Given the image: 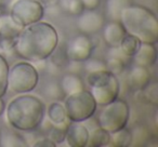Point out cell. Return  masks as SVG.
Listing matches in <instances>:
<instances>
[{
    "label": "cell",
    "mask_w": 158,
    "mask_h": 147,
    "mask_svg": "<svg viewBox=\"0 0 158 147\" xmlns=\"http://www.w3.org/2000/svg\"><path fill=\"white\" fill-rule=\"evenodd\" d=\"M59 44L54 26L46 22H36L22 29L14 44V51L28 62L47 59Z\"/></svg>",
    "instance_id": "1"
},
{
    "label": "cell",
    "mask_w": 158,
    "mask_h": 147,
    "mask_svg": "<svg viewBox=\"0 0 158 147\" xmlns=\"http://www.w3.org/2000/svg\"><path fill=\"white\" fill-rule=\"evenodd\" d=\"M7 120L12 128L28 132L36 130L44 120V104L37 96L20 94L10 101L6 107Z\"/></svg>",
    "instance_id": "2"
},
{
    "label": "cell",
    "mask_w": 158,
    "mask_h": 147,
    "mask_svg": "<svg viewBox=\"0 0 158 147\" xmlns=\"http://www.w3.org/2000/svg\"><path fill=\"white\" fill-rule=\"evenodd\" d=\"M119 22L126 33L141 42L155 44L158 41V18L148 8L131 3L121 10Z\"/></svg>",
    "instance_id": "3"
},
{
    "label": "cell",
    "mask_w": 158,
    "mask_h": 147,
    "mask_svg": "<svg viewBox=\"0 0 158 147\" xmlns=\"http://www.w3.org/2000/svg\"><path fill=\"white\" fill-rule=\"evenodd\" d=\"M39 82V72L31 62H18L9 68L7 91L15 94L29 93L35 90Z\"/></svg>",
    "instance_id": "4"
},
{
    "label": "cell",
    "mask_w": 158,
    "mask_h": 147,
    "mask_svg": "<svg viewBox=\"0 0 158 147\" xmlns=\"http://www.w3.org/2000/svg\"><path fill=\"white\" fill-rule=\"evenodd\" d=\"M101 107L102 109L98 115V125L100 128L108 133H114L126 128L130 117V107L127 102L117 97Z\"/></svg>",
    "instance_id": "5"
},
{
    "label": "cell",
    "mask_w": 158,
    "mask_h": 147,
    "mask_svg": "<svg viewBox=\"0 0 158 147\" xmlns=\"http://www.w3.org/2000/svg\"><path fill=\"white\" fill-rule=\"evenodd\" d=\"M64 107L67 118L73 122H82L90 119L97 112V103L90 91L82 90L66 95Z\"/></svg>",
    "instance_id": "6"
},
{
    "label": "cell",
    "mask_w": 158,
    "mask_h": 147,
    "mask_svg": "<svg viewBox=\"0 0 158 147\" xmlns=\"http://www.w3.org/2000/svg\"><path fill=\"white\" fill-rule=\"evenodd\" d=\"M9 15L22 27L42 20L44 8L38 0H15L11 6Z\"/></svg>",
    "instance_id": "7"
},
{
    "label": "cell",
    "mask_w": 158,
    "mask_h": 147,
    "mask_svg": "<svg viewBox=\"0 0 158 147\" xmlns=\"http://www.w3.org/2000/svg\"><path fill=\"white\" fill-rule=\"evenodd\" d=\"M94 44L88 35L79 34L68 40L65 46L66 55L69 61H76L84 63L92 55Z\"/></svg>",
    "instance_id": "8"
},
{
    "label": "cell",
    "mask_w": 158,
    "mask_h": 147,
    "mask_svg": "<svg viewBox=\"0 0 158 147\" xmlns=\"http://www.w3.org/2000/svg\"><path fill=\"white\" fill-rule=\"evenodd\" d=\"M23 28L9 14L0 16V53L14 50L15 41Z\"/></svg>",
    "instance_id": "9"
},
{
    "label": "cell",
    "mask_w": 158,
    "mask_h": 147,
    "mask_svg": "<svg viewBox=\"0 0 158 147\" xmlns=\"http://www.w3.org/2000/svg\"><path fill=\"white\" fill-rule=\"evenodd\" d=\"M76 21V25L80 34L84 35H94L102 31L105 24V15L95 10H84L79 14Z\"/></svg>",
    "instance_id": "10"
},
{
    "label": "cell",
    "mask_w": 158,
    "mask_h": 147,
    "mask_svg": "<svg viewBox=\"0 0 158 147\" xmlns=\"http://www.w3.org/2000/svg\"><path fill=\"white\" fill-rule=\"evenodd\" d=\"M119 90H120L119 81L117 79L116 75H113L106 84H102L100 87L91 88L90 92L92 94L97 105L104 106L118 97Z\"/></svg>",
    "instance_id": "11"
},
{
    "label": "cell",
    "mask_w": 158,
    "mask_h": 147,
    "mask_svg": "<svg viewBox=\"0 0 158 147\" xmlns=\"http://www.w3.org/2000/svg\"><path fill=\"white\" fill-rule=\"evenodd\" d=\"M103 39L110 48L117 49L121 40L126 36V29L119 21H108L105 22L103 28Z\"/></svg>",
    "instance_id": "12"
},
{
    "label": "cell",
    "mask_w": 158,
    "mask_h": 147,
    "mask_svg": "<svg viewBox=\"0 0 158 147\" xmlns=\"http://www.w3.org/2000/svg\"><path fill=\"white\" fill-rule=\"evenodd\" d=\"M88 136V129L84 125H81V122L70 121L66 131L65 141L70 147H86Z\"/></svg>",
    "instance_id": "13"
},
{
    "label": "cell",
    "mask_w": 158,
    "mask_h": 147,
    "mask_svg": "<svg viewBox=\"0 0 158 147\" xmlns=\"http://www.w3.org/2000/svg\"><path fill=\"white\" fill-rule=\"evenodd\" d=\"M131 59L134 65L144 66V67H151L155 65L157 61V50L155 44L141 42L138 51L134 53Z\"/></svg>",
    "instance_id": "14"
},
{
    "label": "cell",
    "mask_w": 158,
    "mask_h": 147,
    "mask_svg": "<svg viewBox=\"0 0 158 147\" xmlns=\"http://www.w3.org/2000/svg\"><path fill=\"white\" fill-rule=\"evenodd\" d=\"M127 81L133 90H143L151 82V74L147 67L134 65L128 72Z\"/></svg>",
    "instance_id": "15"
},
{
    "label": "cell",
    "mask_w": 158,
    "mask_h": 147,
    "mask_svg": "<svg viewBox=\"0 0 158 147\" xmlns=\"http://www.w3.org/2000/svg\"><path fill=\"white\" fill-rule=\"evenodd\" d=\"M60 87H61L62 91L65 95H68L70 93L77 92L82 89H85L84 82H82L81 78L79 77L75 72H68L62 77L61 81H60Z\"/></svg>",
    "instance_id": "16"
},
{
    "label": "cell",
    "mask_w": 158,
    "mask_h": 147,
    "mask_svg": "<svg viewBox=\"0 0 158 147\" xmlns=\"http://www.w3.org/2000/svg\"><path fill=\"white\" fill-rule=\"evenodd\" d=\"M131 3V0H106L105 18L110 21H119L121 10Z\"/></svg>",
    "instance_id": "17"
},
{
    "label": "cell",
    "mask_w": 158,
    "mask_h": 147,
    "mask_svg": "<svg viewBox=\"0 0 158 147\" xmlns=\"http://www.w3.org/2000/svg\"><path fill=\"white\" fill-rule=\"evenodd\" d=\"M110 133L105 131L102 128H97L93 131L89 132L88 141H87L86 147H103L108 146L110 143Z\"/></svg>",
    "instance_id": "18"
},
{
    "label": "cell",
    "mask_w": 158,
    "mask_h": 147,
    "mask_svg": "<svg viewBox=\"0 0 158 147\" xmlns=\"http://www.w3.org/2000/svg\"><path fill=\"white\" fill-rule=\"evenodd\" d=\"M47 116L53 125H59V123H63L69 120L66 115L65 107L60 102H53L49 105L47 109Z\"/></svg>",
    "instance_id": "19"
},
{
    "label": "cell",
    "mask_w": 158,
    "mask_h": 147,
    "mask_svg": "<svg viewBox=\"0 0 158 147\" xmlns=\"http://www.w3.org/2000/svg\"><path fill=\"white\" fill-rule=\"evenodd\" d=\"M141 44V41L136 37L129 34H126L123 39L121 40L120 44L117 49H119L120 53L126 57H132L134 53L138 51L139 47Z\"/></svg>",
    "instance_id": "20"
},
{
    "label": "cell",
    "mask_w": 158,
    "mask_h": 147,
    "mask_svg": "<svg viewBox=\"0 0 158 147\" xmlns=\"http://www.w3.org/2000/svg\"><path fill=\"white\" fill-rule=\"evenodd\" d=\"M132 144V133L128 129L123 128L118 131L110 133L108 146L127 147Z\"/></svg>",
    "instance_id": "21"
},
{
    "label": "cell",
    "mask_w": 158,
    "mask_h": 147,
    "mask_svg": "<svg viewBox=\"0 0 158 147\" xmlns=\"http://www.w3.org/2000/svg\"><path fill=\"white\" fill-rule=\"evenodd\" d=\"M70 123V120H67L63 123H59V125H53L52 128L49 130L48 136L55 145L60 144V143L64 142L65 141V135L66 131H67L68 125Z\"/></svg>",
    "instance_id": "22"
},
{
    "label": "cell",
    "mask_w": 158,
    "mask_h": 147,
    "mask_svg": "<svg viewBox=\"0 0 158 147\" xmlns=\"http://www.w3.org/2000/svg\"><path fill=\"white\" fill-rule=\"evenodd\" d=\"M57 5L60 9L68 15L77 16L85 10L80 0H59Z\"/></svg>",
    "instance_id": "23"
},
{
    "label": "cell",
    "mask_w": 158,
    "mask_h": 147,
    "mask_svg": "<svg viewBox=\"0 0 158 147\" xmlns=\"http://www.w3.org/2000/svg\"><path fill=\"white\" fill-rule=\"evenodd\" d=\"M9 64L6 61L3 55L0 53V97H3L7 93V81L8 72H9Z\"/></svg>",
    "instance_id": "24"
},
{
    "label": "cell",
    "mask_w": 158,
    "mask_h": 147,
    "mask_svg": "<svg viewBox=\"0 0 158 147\" xmlns=\"http://www.w3.org/2000/svg\"><path fill=\"white\" fill-rule=\"evenodd\" d=\"M125 61L120 56H110L105 62L106 69L114 75H119L125 70Z\"/></svg>",
    "instance_id": "25"
},
{
    "label": "cell",
    "mask_w": 158,
    "mask_h": 147,
    "mask_svg": "<svg viewBox=\"0 0 158 147\" xmlns=\"http://www.w3.org/2000/svg\"><path fill=\"white\" fill-rule=\"evenodd\" d=\"M0 146H26V143L19 134L9 132L5 136L1 134V144Z\"/></svg>",
    "instance_id": "26"
},
{
    "label": "cell",
    "mask_w": 158,
    "mask_h": 147,
    "mask_svg": "<svg viewBox=\"0 0 158 147\" xmlns=\"http://www.w3.org/2000/svg\"><path fill=\"white\" fill-rule=\"evenodd\" d=\"M49 57H51V61L52 63H54L55 66L57 67H64L68 64L69 59H68L67 55H66L65 48H55V50L52 52V54Z\"/></svg>",
    "instance_id": "27"
},
{
    "label": "cell",
    "mask_w": 158,
    "mask_h": 147,
    "mask_svg": "<svg viewBox=\"0 0 158 147\" xmlns=\"http://www.w3.org/2000/svg\"><path fill=\"white\" fill-rule=\"evenodd\" d=\"M84 68L88 72L95 71V70H103L106 69L105 62H102L100 59H88L87 61H85Z\"/></svg>",
    "instance_id": "28"
},
{
    "label": "cell",
    "mask_w": 158,
    "mask_h": 147,
    "mask_svg": "<svg viewBox=\"0 0 158 147\" xmlns=\"http://www.w3.org/2000/svg\"><path fill=\"white\" fill-rule=\"evenodd\" d=\"M144 89H146V91H145V96H146V99L148 100L152 104L157 105V100H158L157 99L158 97L157 96V84H156L155 82L151 84V82H149ZM144 89H143V90H144Z\"/></svg>",
    "instance_id": "29"
},
{
    "label": "cell",
    "mask_w": 158,
    "mask_h": 147,
    "mask_svg": "<svg viewBox=\"0 0 158 147\" xmlns=\"http://www.w3.org/2000/svg\"><path fill=\"white\" fill-rule=\"evenodd\" d=\"M46 93L48 96H50L51 99H57V100H61V97H63L64 93L62 91L61 87H60V84H49L47 87V90H46Z\"/></svg>",
    "instance_id": "30"
},
{
    "label": "cell",
    "mask_w": 158,
    "mask_h": 147,
    "mask_svg": "<svg viewBox=\"0 0 158 147\" xmlns=\"http://www.w3.org/2000/svg\"><path fill=\"white\" fill-rule=\"evenodd\" d=\"M85 10H95L100 7L101 0H80Z\"/></svg>",
    "instance_id": "31"
},
{
    "label": "cell",
    "mask_w": 158,
    "mask_h": 147,
    "mask_svg": "<svg viewBox=\"0 0 158 147\" xmlns=\"http://www.w3.org/2000/svg\"><path fill=\"white\" fill-rule=\"evenodd\" d=\"M34 146H38V147H54L55 144L49 137H44V138H40V140L36 141V143L34 144Z\"/></svg>",
    "instance_id": "32"
},
{
    "label": "cell",
    "mask_w": 158,
    "mask_h": 147,
    "mask_svg": "<svg viewBox=\"0 0 158 147\" xmlns=\"http://www.w3.org/2000/svg\"><path fill=\"white\" fill-rule=\"evenodd\" d=\"M5 109H6L5 102H3L2 97H0V116H2V114L5 112Z\"/></svg>",
    "instance_id": "33"
},
{
    "label": "cell",
    "mask_w": 158,
    "mask_h": 147,
    "mask_svg": "<svg viewBox=\"0 0 158 147\" xmlns=\"http://www.w3.org/2000/svg\"><path fill=\"white\" fill-rule=\"evenodd\" d=\"M0 144H1V131H0Z\"/></svg>",
    "instance_id": "34"
}]
</instances>
